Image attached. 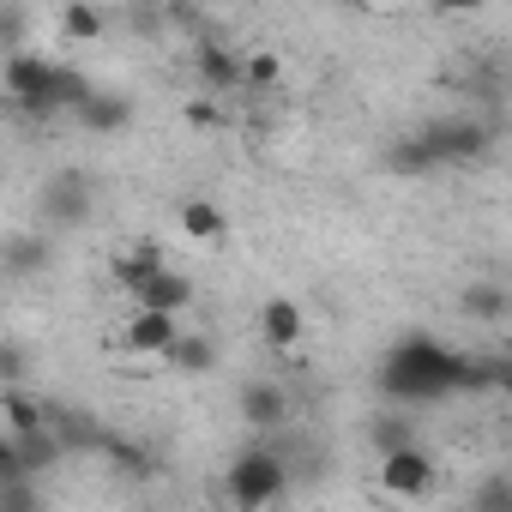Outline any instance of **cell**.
Listing matches in <instances>:
<instances>
[{"label": "cell", "mask_w": 512, "mask_h": 512, "mask_svg": "<svg viewBox=\"0 0 512 512\" xmlns=\"http://www.w3.org/2000/svg\"><path fill=\"white\" fill-rule=\"evenodd\" d=\"M404 440H416L410 422H380V428H374V446H380V452H386V446H404Z\"/></svg>", "instance_id": "23"}, {"label": "cell", "mask_w": 512, "mask_h": 512, "mask_svg": "<svg viewBox=\"0 0 512 512\" xmlns=\"http://www.w3.org/2000/svg\"><path fill=\"white\" fill-rule=\"evenodd\" d=\"M199 79H205L211 91H241V61L223 55L217 43H205V49H199Z\"/></svg>", "instance_id": "14"}, {"label": "cell", "mask_w": 512, "mask_h": 512, "mask_svg": "<svg viewBox=\"0 0 512 512\" xmlns=\"http://www.w3.org/2000/svg\"><path fill=\"white\" fill-rule=\"evenodd\" d=\"M386 163H392L398 175H428V169H440L422 133H416V139H404V145H392V157H386Z\"/></svg>", "instance_id": "20"}, {"label": "cell", "mask_w": 512, "mask_h": 512, "mask_svg": "<svg viewBox=\"0 0 512 512\" xmlns=\"http://www.w3.org/2000/svg\"><path fill=\"white\" fill-rule=\"evenodd\" d=\"M422 139H428L440 169L446 163H476L488 151V127L482 121H434V127H422Z\"/></svg>", "instance_id": "6"}, {"label": "cell", "mask_w": 512, "mask_h": 512, "mask_svg": "<svg viewBox=\"0 0 512 512\" xmlns=\"http://www.w3.org/2000/svg\"><path fill=\"white\" fill-rule=\"evenodd\" d=\"M187 121H193V127H199V133H211V127H217V121H223V115H217V109H211V103H187Z\"/></svg>", "instance_id": "24"}, {"label": "cell", "mask_w": 512, "mask_h": 512, "mask_svg": "<svg viewBox=\"0 0 512 512\" xmlns=\"http://www.w3.org/2000/svg\"><path fill=\"white\" fill-rule=\"evenodd\" d=\"M302 332H308V314H302V302H290V296H272V302L260 308V338H266L272 350H296V344H302Z\"/></svg>", "instance_id": "11"}, {"label": "cell", "mask_w": 512, "mask_h": 512, "mask_svg": "<svg viewBox=\"0 0 512 512\" xmlns=\"http://www.w3.org/2000/svg\"><path fill=\"white\" fill-rule=\"evenodd\" d=\"M163 362H169L175 374L199 380V374H211V368H217V344H211V338H199V332H175V344L163 350Z\"/></svg>", "instance_id": "12"}, {"label": "cell", "mask_w": 512, "mask_h": 512, "mask_svg": "<svg viewBox=\"0 0 512 512\" xmlns=\"http://www.w3.org/2000/svg\"><path fill=\"white\" fill-rule=\"evenodd\" d=\"M235 410H241V422H247V428L272 434V428H284V422H290V392H284L278 380H247V386H241V398H235Z\"/></svg>", "instance_id": "7"}, {"label": "cell", "mask_w": 512, "mask_h": 512, "mask_svg": "<svg viewBox=\"0 0 512 512\" xmlns=\"http://www.w3.org/2000/svg\"><path fill=\"white\" fill-rule=\"evenodd\" d=\"M175 332H181V314L133 308L121 320V350H127V362H163V350L175 344Z\"/></svg>", "instance_id": "5"}, {"label": "cell", "mask_w": 512, "mask_h": 512, "mask_svg": "<svg viewBox=\"0 0 512 512\" xmlns=\"http://www.w3.org/2000/svg\"><path fill=\"white\" fill-rule=\"evenodd\" d=\"M0 260H7V272H37V266L49 260V241H43V235H13Z\"/></svg>", "instance_id": "19"}, {"label": "cell", "mask_w": 512, "mask_h": 512, "mask_svg": "<svg viewBox=\"0 0 512 512\" xmlns=\"http://www.w3.org/2000/svg\"><path fill=\"white\" fill-rule=\"evenodd\" d=\"M464 320H482V326L506 320V290L500 284H470L464 290Z\"/></svg>", "instance_id": "15"}, {"label": "cell", "mask_w": 512, "mask_h": 512, "mask_svg": "<svg viewBox=\"0 0 512 512\" xmlns=\"http://www.w3.org/2000/svg\"><path fill=\"white\" fill-rule=\"evenodd\" d=\"M464 380H476L470 362L452 356V350H440L434 338H410V344L386 362V386H392L398 398H440V392H452V386H464Z\"/></svg>", "instance_id": "1"}, {"label": "cell", "mask_w": 512, "mask_h": 512, "mask_svg": "<svg viewBox=\"0 0 512 512\" xmlns=\"http://www.w3.org/2000/svg\"><path fill=\"white\" fill-rule=\"evenodd\" d=\"M133 308L187 314V308H193V278H187V272H175V266H157V272H145V278H139V290H133Z\"/></svg>", "instance_id": "8"}, {"label": "cell", "mask_w": 512, "mask_h": 512, "mask_svg": "<svg viewBox=\"0 0 512 512\" xmlns=\"http://www.w3.org/2000/svg\"><path fill=\"white\" fill-rule=\"evenodd\" d=\"M73 115H79V127H91V133H121V127L133 121V103H127V97H97V91H91Z\"/></svg>", "instance_id": "13"}, {"label": "cell", "mask_w": 512, "mask_h": 512, "mask_svg": "<svg viewBox=\"0 0 512 512\" xmlns=\"http://www.w3.org/2000/svg\"><path fill=\"white\" fill-rule=\"evenodd\" d=\"M0 470H19V440L0 434Z\"/></svg>", "instance_id": "26"}, {"label": "cell", "mask_w": 512, "mask_h": 512, "mask_svg": "<svg viewBox=\"0 0 512 512\" xmlns=\"http://www.w3.org/2000/svg\"><path fill=\"white\" fill-rule=\"evenodd\" d=\"M284 458L272 452V446H247L235 464H229V476H223V500L229 506H241V512H260V506H272V500H284Z\"/></svg>", "instance_id": "2"}, {"label": "cell", "mask_w": 512, "mask_h": 512, "mask_svg": "<svg viewBox=\"0 0 512 512\" xmlns=\"http://www.w3.org/2000/svg\"><path fill=\"white\" fill-rule=\"evenodd\" d=\"M37 428H49L43 404H37V398H7V434L25 440V434H37Z\"/></svg>", "instance_id": "21"}, {"label": "cell", "mask_w": 512, "mask_h": 512, "mask_svg": "<svg viewBox=\"0 0 512 512\" xmlns=\"http://www.w3.org/2000/svg\"><path fill=\"white\" fill-rule=\"evenodd\" d=\"M157 266H163V253H157V247H133V253H121V260H115V284L133 296V290H139V278H145V272H157Z\"/></svg>", "instance_id": "17"}, {"label": "cell", "mask_w": 512, "mask_h": 512, "mask_svg": "<svg viewBox=\"0 0 512 512\" xmlns=\"http://www.w3.org/2000/svg\"><path fill=\"white\" fill-rule=\"evenodd\" d=\"M19 25H25V7H0V49L19 43Z\"/></svg>", "instance_id": "22"}, {"label": "cell", "mask_w": 512, "mask_h": 512, "mask_svg": "<svg viewBox=\"0 0 512 512\" xmlns=\"http://www.w3.org/2000/svg\"><path fill=\"white\" fill-rule=\"evenodd\" d=\"M284 85V61L278 55H247L241 61V91H278Z\"/></svg>", "instance_id": "18"}, {"label": "cell", "mask_w": 512, "mask_h": 512, "mask_svg": "<svg viewBox=\"0 0 512 512\" xmlns=\"http://www.w3.org/2000/svg\"><path fill=\"white\" fill-rule=\"evenodd\" d=\"M0 85H7V97L31 115H55V67L31 49H13L7 67H0Z\"/></svg>", "instance_id": "4"}, {"label": "cell", "mask_w": 512, "mask_h": 512, "mask_svg": "<svg viewBox=\"0 0 512 512\" xmlns=\"http://www.w3.org/2000/svg\"><path fill=\"white\" fill-rule=\"evenodd\" d=\"M374 482H380V494H386V500L416 506V500H428V494H434V458H428L416 440L386 446V452H380V464H374Z\"/></svg>", "instance_id": "3"}, {"label": "cell", "mask_w": 512, "mask_h": 512, "mask_svg": "<svg viewBox=\"0 0 512 512\" xmlns=\"http://www.w3.org/2000/svg\"><path fill=\"white\" fill-rule=\"evenodd\" d=\"M175 229H181L193 247H223L229 211H223L217 199H181V205H175Z\"/></svg>", "instance_id": "9"}, {"label": "cell", "mask_w": 512, "mask_h": 512, "mask_svg": "<svg viewBox=\"0 0 512 512\" xmlns=\"http://www.w3.org/2000/svg\"><path fill=\"white\" fill-rule=\"evenodd\" d=\"M91 211V181L79 175V169H67V175H55L49 187H43V217L49 223H79Z\"/></svg>", "instance_id": "10"}, {"label": "cell", "mask_w": 512, "mask_h": 512, "mask_svg": "<svg viewBox=\"0 0 512 512\" xmlns=\"http://www.w3.org/2000/svg\"><path fill=\"white\" fill-rule=\"evenodd\" d=\"M482 0H434V13H446V19H458V13H476Z\"/></svg>", "instance_id": "25"}, {"label": "cell", "mask_w": 512, "mask_h": 512, "mask_svg": "<svg viewBox=\"0 0 512 512\" xmlns=\"http://www.w3.org/2000/svg\"><path fill=\"white\" fill-rule=\"evenodd\" d=\"M61 31H67L73 43H103V13L91 7V0H73V7L61 13Z\"/></svg>", "instance_id": "16"}]
</instances>
